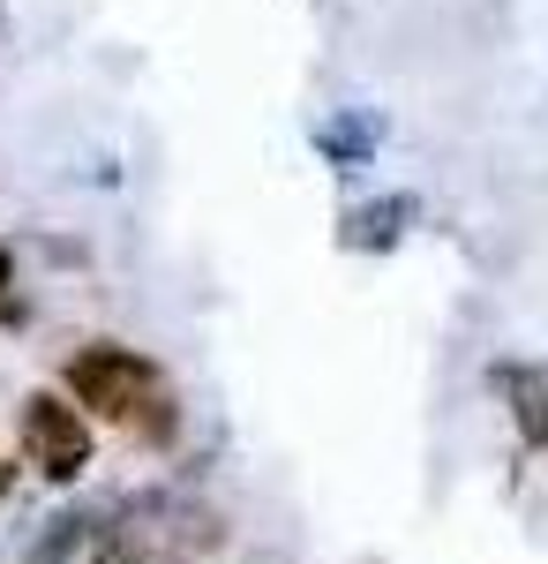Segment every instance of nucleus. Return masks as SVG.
I'll return each mask as SVG.
<instances>
[{
  "instance_id": "obj_1",
  "label": "nucleus",
  "mask_w": 548,
  "mask_h": 564,
  "mask_svg": "<svg viewBox=\"0 0 548 564\" xmlns=\"http://www.w3.org/2000/svg\"><path fill=\"white\" fill-rule=\"evenodd\" d=\"M68 391H76V406L135 430L143 444H173V430H180L166 369L135 347H113V339H90L84 354H68Z\"/></svg>"
},
{
  "instance_id": "obj_2",
  "label": "nucleus",
  "mask_w": 548,
  "mask_h": 564,
  "mask_svg": "<svg viewBox=\"0 0 548 564\" xmlns=\"http://www.w3.org/2000/svg\"><path fill=\"white\" fill-rule=\"evenodd\" d=\"M23 452H31V467H39L45 481H76L90 467V422L68 399L31 391V399H23Z\"/></svg>"
},
{
  "instance_id": "obj_3",
  "label": "nucleus",
  "mask_w": 548,
  "mask_h": 564,
  "mask_svg": "<svg viewBox=\"0 0 548 564\" xmlns=\"http://www.w3.org/2000/svg\"><path fill=\"white\" fill-rule=\"evenodd\" d=\"M504 391H511V414H518V436L541 452L548 444V369H504Z\"/></svg>"
},
{
  "instance_id": "obj_4",
  "label": "nucleus",
  "mask_w": 548,
  "mask_h": 564,
  "mask_svg": "<svg viewBox=\"0 0 548 564\" xmlns=\"http://www.w3.org/2000/svg\"><path fill=\"white\" fill-rule=\"evenodd\" d=\"M84 534H90V520H76V512H68V520H53V534L39 542V564H68L76 550H84Z\"/></svg>"
},
{
  "instance_id": "obj_5",
  "label": "nucleus",
  "mask_w": 548,
  "mask_h": 564,
  "mask_svg": "<svg viewBox=\"0 0 548 564\" xmlns=\"http://www.w3.org/2000/svg\"><path fill=\"white\" fill-rule=\"evenodd\" d=\"M8 279H15V263H8V249H0V294H8Z\"/></svg>"
},
{
  "instance_id": "obj_6",
  "label": "nucleus",
  "mask_w": 548,
  "mask_h": 564,
  "mask_svg": "<svg viewBox=\"0 0 548 564\" xmlns=\"http://www.w3.org/2000/svg\"><path fill=\"white\" fill-rule=\"evenodd\" d=\"M8 489H15V467H8V459H0V497H8Z\"/></svg>"
}]
</instances>
